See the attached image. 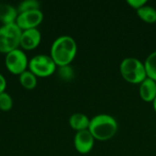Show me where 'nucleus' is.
Segmentation results:
<instances>
[{
  "mask_svg": "<svg viewBox=\"0 0 156 156\" xmlns=\"http://www.w3.org/2000/svg\"><path fill=\"white\" fill-rule=\"evenodd\" d=\"M57 69L53 58L46 54H38L31 58L28 61V69L37 77H48Z\"/></svg>",
  "mask_w": 156,
  "mask_h": 156,
  "instance_id": "nucleus-5",
  "label": "nucleus"
},
{
  "mask_svg": "<svg viewBox=\"0 0 156 156\" xmlns=\"http://www.w3.org/2000/svg\"><path fill=\"white\" fill-rule=\"evenodd\" d=\"M6 88V80L5 77L0 73V93L4 92Z\"/></svg>",
  "mask_w": 156,
  "mask_h": 156,
  "instance_id": "nucleus-20",
  "label": "nucleus"
},
{
  "mask_svg": "<svg viewBox=\"0 0 156 156\" xmlns=\"http://www.w3.org/2000/svg\"><path fill=\"white\" fill-rule=\"evenodd\" d=\"M33 9H39V2L38 1H37V0H24L17 6L18 13L26 12L28 10H33Z\"/></svg>",
  "mask_w": 156,
  "mask_h": 156,
  "instance_id": "nucleus-16",
  "label": "nucleus"
},
{
  "mask_svg": "<svg viewBox=\"0 0 156 156\" xmlns=\"http://www.w3.org/2000/svg\"><path fill=\"white\" fill-rule=\"evenodd\" d=\"M90 120L89 119V117L80 112L73 113L69 120V123L70 127L77 132L88 130L90 126Z\"/></svg>",
  "mask_w": 156,
  "mask_h": 156,
  "instance_id": "nucleus-12",
  "label": "nucleus"
},
{
  "mask_svg": "<svg viewBox=\"0 0 156 156\" xmlns=\"http://www.w3.org/2000/svg\"><path fill=\"white\" fill-rule=\"evenodd\" d=\"M22 29L16 24H7L0 27V52H8L18 48L20 46Z\"/></svg>",
  "mask_w": 156,
  "mask_h": 156,
  "instance_id": "nucleus-4",
  "label": "nucleus"
},
{
  "mask_svg": "<svg viewBox=\"0 0 156 156\" xmlns=\"http://www.w3.org/2000/svg\"><path fill=\"white\" fill-rule=\"evenodd\" d=\"M147 78L156 81V50L152 52L144 61Z\"/></svg>",
  "mask_w": 156,
  "mask_h": 156,
  "instance_id": "nucleus-15",
  "label": "nucleus"
},
{
  "mask_svg": "<svg viewBox=\"0 0 156 156\" xmlns=\"http://www.w3.org/2000/svg\"><path fill=\"white\" fill-rule=\"evenodd\" d=\"M153 107H154V112H156V97H155V99L154 100V101H153Z\"/></svg>",
  "mask_w": 156,
  "mask_h": 156,
  "instance_id": "nucleus-21",
  "label": "nucleus"
},
{
  "mask_svg": "<svg viewBox=\"0 0 156 156\" xmlns=\"http://www.w3.org/2000/svg\"><path fill=\"white\" fill-rule=\"evenodd\" d=\"M19 81L21 85L27 90H33L37 84V78L29 69L25 70L19 75Z\"/></svg>",
  "mask_w": 156,
  "mask_h": 156,
  "instance_id": "nucleus-14",
  "label": "nucleus"
},
{
  "mask_svg": "<svg viewBox=\"0 0 156 156\" xmlns=\"http://www.w3.org/2000/svg\"><path fill=\"white\" fill-rule=\"evenodd\" d=\"M44 15L40 9H33L26 12L18 13L16 24L22 29H29L37 27L43 20Z\"/></svg>",
  "mask_w": 156,
  "mask_h": 156,
  "instance_id": "nucleus-7",
  "label": "nucleus"
},
{
  "mask_svg": "<svg viewBox=\"0 0 156 156\" xmlns=\"http://www.w3.org/2000/svg\"><path fill=\"white\" fill-rule=\"evenodd\" d=\"M120 72L127 82L133 84H141L147 78L144 63L136 58H125L120 64Z\"/></svg>",
  "mask_w": 156,
  "mask_h": 156,
  "instance_id": "nucleus-3",
  "label": "nucleus"
},
{
  "mask_svg": "<svg viewBox=\"0 0 156 156\" xmlns=\"http://www.w3.org/2000/svg\"><path fill=\"white\" fill-rule=\"evenodd\" d=\"M58 72L59 77L65 81H69L74 78V70L70 67V65L58 67Z\"/></svg>",
  "mask_w": 156,
  "mask_h": 156,
  "instance_id": "nucleus-18",
  "label": "nucleus"
},
{
  "mask_svg": "<svg viewBox=\"0 0 156 156\" xmlns=\"http://www.w3.org/2000/svg\"><path fill=\"white\" fill-rule=\"evenodd\" d=\"M40 40H41V33L37 27L22 30L20 46L24 49L28 50L37 48L39 45Z\"/></svg>",
  "mask_w": 156,
  "mask_h": 156,
  "instance_id": "nucleus-9",
  "label": "nucleus"
},
{
  "mask_svg": "<svg viewBox=\"0 0 156 156\" xmlns=\"http://www.w3.org/2000/svg\"><path fill=\"white\" fill-rule=\"evenodd\" d=\"M94 140V137L89 130L80 131L74 136V146L80 154H86L92 150Z\"/></svg>",
  "mask_w": 156,
  "mask_h": 156,
  "instance_id": "nucleus-8",
  "label": "nucleus"
},
{
  "mask_svg": "<svg viewBox=\"0 0 156 156\" xmlns=\"http://www.w3.org/2000/svg\"><path fill=\"white\" fill-rule=\"evenodd\" d=\"M28 61L27 54L20 48L14 49L5 54V66L11 73L16 75H20L22 72L27 70Z\"/></svg>",
  "mask_w": 156,
  "mask_h": 156,
  "instance_id": "nucleus-6",
  "label": "nucleus"
},
{
  "mask_svg": "<svg viewBox=\"0 0 156 156\" xmlns=\"http://www.w3.org/2000/svg\"><path fill=\"white\" fill-rule=\"evenodd\" d=\"M17 16V8L14 7L9 4H0V21L3 23V25L16 23Z\"/></svg>",
  "mask_w": 156,
  "mask_h": 156,
  "instance_id": "nucleus-11",
  "label": "nucleus"
},
{
  "mask_svg": "<svg viewBox=\"0 0 156 156\" xmlns=\"http://www.w3.org/2000/svg\"><path fill=\"white\" fill-rule=\"evenodd\" d=\"M77 54V43L70 36H60L50 48V57L58 67L69 65Z\"/></svg>",
  "mask_w": 156,
  "mask_h": 156,
  "instance_id": "nucleus-1",
  "label": "nucleus"
},
{
  "mask_svg": "<svg viewBox=\"0 0 156 156\" xmlns=\"http://www.w3.org/2000/svg\"><path fill=\"white\" fill-rule=\"evenodd\" d=\"M127 3L134 9L138 10L142 6L145 5L147 4L146 0H127Z\"/></svg>",
  "mask_w": 156,
  "mask_h": 156,
  "instance_id": "nucleus-19",
  "label": "nucleus"
},
{
  "mask_svg": "<svg viewBox=\"0 0 156 156\" xmlns=\"http://www.w3.org/2000/svg\"><path fill=\"white\" fill-rule=\"evenodd\" d=\"M13 106V99L9 93L4 91L0 93V110L7 112L11 110Z\"/></svg>",
  "mask_w": 156,
  "mask_h": 156,
  "instance_id": "nucleus-17",
  "label": "nucleus"
},
{
  "mask_svg": "<svg viewBox=\"0 0 156 156\" xmlns=\"http://www.w3.org/2000/svg\"><path fill=\"white\" fill-rule=\"evenodd\" d=\"M94 139L108 141L112 139L118 131V122L114 117L109 114H98L90 119L88 129Z\"/></svg>",
  "mask_w": 156,
  "mask_h": 156,
  "instance_id": "nucleus-2",
  "label": "nucleus"
},
{
  "mask_svg": "<svg viewBox=\"0 0 156 156\" xmlns=\"http://www.w3.org/2000/svg\"><path fill=\"white\" fill-rule=\"evenodd\" d=\"M136 11L138 16L144 22L149 24H154L156 22V9L152 5H148L146 4Z\"/></svg>",
  "mask_w": 156,
  "mask_h": 156,
  "instance_id": "nucleus-13",
  "label": "nucleus"
},
{
  "mask_svg": "<svg viewBox=\"0 0 156 156\" xmlns=\"http://www.w3.org/2000/svg\"><path fill=\"white\" fill-rule=\"evenodd\" d=\"M141 98L146 102H153L156 97V81L146 78L141 84L139 89Z\"/></svg>",
  "mask_w": 156,
  "mask_h": 156,
  "instance_id": "nucleus-10",
  "label": "nucleus"
}]
</instances>
